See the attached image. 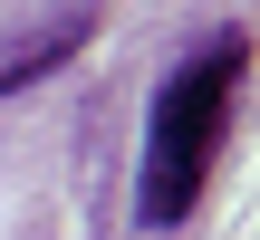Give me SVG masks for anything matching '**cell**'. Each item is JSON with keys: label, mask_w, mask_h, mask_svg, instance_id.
Wrapping results in <instances>:
<instances>
[{"label": "cell", "mask_w": 260, "mask_h": 240, "mask_svg": "<svg viewBox=\"0 0 260 240\" xmlns=\"http://www.w3.org/2000/svg\"><path fill=\"white\" fill-rule=\"evenodd\" d=\"M241 67H251V38L241 29H222V38H203L174 77H164V96H154V135H145V231H174L183 212H193V192H203V173H212V144H222V115H232V87H241Z\"/></svg>", "instance_id": "cell-1"}, {"label": "cell", "mask_w": 260, "mask_h": 240, "mask_svg": "<svg viewBox=\"0 0 260 240\" xmlns=\"http://www.w3.org/2000/svg\"><path fill=\"white\" fill-rule=\"evenodd\" d=\"M87 29H96V10H87V0H77V10H58V29H48V38H19V48H10V87H29L39 67H58Z\"/></svg>", "instance_id": "cell-2"}]
</instances>
